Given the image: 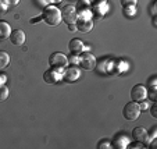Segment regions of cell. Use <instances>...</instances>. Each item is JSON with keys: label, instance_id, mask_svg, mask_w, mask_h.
<instances>
[{"label": "cell", "instance_id": "6da1fadb", "mask_svg": "<svg viewBox=\"0 0 157 149\" xmlns=\"http://www.w3.org/2000/svg\"><path fill=\"white\" fill-rule=\"evenodd\" d=\"M40 17L48 25L56 27V25L60 24V21H61V10H59L56 6H48L43 9Z\"/></svg>", "mask_w": 157, "mask_h": 149}, {"label": "cell", "instance_id": "7a4b0ae2", "mask_svg": "<svg viewBox=\"0 0 157 149\" xmlns=\"http://www.w3.org/2000/svg\"><path fill=\"white\" fill-rule=\"evenodd\" d=\"M49 66H50V69L54 70H64L68 66V57L64 53L56 52V53L50 54V57H49Z\"/></svg>", "mask_w": 157, "mask_h": 149}, {"label": "cell", "instance_id": "3957f363", "mask_svg": "<svg viewBox=\"0 0 157 149\" xmlns=\"http://www.w3.org/2000/svg\"><path fill=\"white\" fill-rule=\"evenodd\" d=\"M122 116L124 119H127L128 121H135L138 117L140 116V108L138 102H128L122 109Z\"/></svg>", "mask_w": 157, "mask_h": 149}, {"label": "cell", "instance_id": "277c9868", "mask_svg": "<svg viewBox=\"0 0 157 149\" xmlns=\"http://www.w3.org/2000/svg\"><path fill=\"white\" fill-rule=\"evenodd\" d=\"M78 64L82 67L83 70H93L96 67V59L92 53H81L78 54Z\"/></svg>", "mask_w": 157, "mask_h": 149}, {"label": "cell", "instance_id": "5b68a950", "mask_svg": "<svg viewBox=\"0 0 157 149\" xmlns=\"http://www.w3.org/2000/svg\"><path fill=\"white\" fill-rule=\"evenodd\" d=\"M61 20H64V22H67V25L75 24L78 20V11L75 9V6H65L61 10Z\"/></svg>", "mask_w": 157, "mask_h": 149}, {"label": "cell", "instance_id": "8992f818", "mask_svg": "<svg viewBox=\"0 0 157 149\" xmlns=\"http://www.w3.org/2000/svg\"><path fill=\"white\" fill-rule=\"evenodd\" d=\"M147 98V88L145 85H135L131 89V99L133 102H142Z\"/></svg>", "mask_w": 157, "mask_h": 149}, {"label": "cell", "instance_id": "52a82bcc", "mask_svg": "<svg viewBox=\"0 0 157 149\" xmlns=\"http://www.w3.org/2000/svg\"><path fill=\"white\" fill-rule=\"evenodd\" d=\"M63 80V73L61 70H54L49 69L48 71L43 73V81L48 84H57L59 81Z\"/></svg>", "mask_w": 157, "mask_h": 149}, {"label": "cell", "instance_id": "ba28073f", "mask_svg": "<svg viewBox=\"0 0 157 149\" xmlns=\"http://www.w3.org/2000/svg\"><path fill=\"white\" fill-rule=\"evenodd\" d=\"M81 78V71L78 67H70V69H65L63 73V80L67 81V82H75Z\"/></svg>", "mask_w": 157, "mask_h": 149}, {"label": "cell", "instance_id": "9c48e42d", "mask_svg": "<svg viewBox=\"0 0 157 149\" xmlns=\"http://www.w3.org/2000/svg\"><path fill=\"white\" fill-rule=\"evenodd\" d=\"M10 42H11L13 45L15 46H21L25 43V39H27V36H25V32L21 29H14L11 31V33H10L9 36Z\"/></svg>", "mask_w": 157, "mask_h": 149}, {"label": "cell", "instance_id": "30bf717a", "mask_svg": "<svg viewBox=\"0 0 157 149\" xmlns=\"http://www.w3.org/2000/svg\"><path fill=\"white\" fill-rule=\"evenodd\" d=\"M75 27H77L78 31L81 32H90V29L93 28V21L92 18H83V17H79L75 22Z\"/></svg>", "mask_w": 157, "mask_h": 149}, {"label": "cell", "instance_id": "8fae6325", "mask_svg": "<svg viewBox=\"0 0 157 149\" xmlns=\"http://www.w3.org/2000/svg\"><path fill=\"white\" fill-rule=\"evenodd\" d=\"M132 137H133V139L140 143H147V141H149L147 131L143 127H135L132 130Z\"/></svg>", "mask_w": 157, "mask_h": 149}, {"label": "cell", "instance_id": "7c38bea8", "mask_svg": "<svg viewBox=\"0 0 157 149\" xmlns=\"http://www.w3.org/2000/svg\"><path fill=\"white\" fill-rule=\"evenodd\" d=\"M68 49H70V52H71L72 54L78 56V54H81L83 50H85V45H83V42L81 41V39L74 38V39H71V41H70Z\"/></svg>", "mask_w": 157, "mask_h": 149}, {"label": "cell", "instance_id": "4fadbf2b", "mask_svg": "<svg viewBox=\"0 0 157 149\" xmlns=\"http://www.w3.org/2000/svg\"><path fill=\"white\" fill-rule=\"evenodd\" d=\"M128 145H129V139H128V137L127 135H124V134H117L116 137H114L113 142H111V146L118 148V149L127 148Z\"/></svg>", "mask_w": 157, "mask_h": 149}, {"label": "cell", "instance_id": "5bb4252c", "mask_svg": "<svg viewBox=\"0 0 157 149\" xmlns=\"http://www.w3.org/2000/svg\"><path fill=\"white\" fill-rule=\"evenodd\" d=\"M11 33V28L10 25L7 24L6 21H0V39L3 41V39H7Z\"/></svg>", "mask_w": 157, "mask_h": 149}, {"label": "cell", "instance_id": "9a60e30c", "mask_svg": "<svg viewBox=\"0 0 157 149\" xmlns=\"http://www.w3.org/2000/svg\"><path fill=\"white\" fill-rule=\"evenodd\" d=\"M9 63H10L9 53H7V52H4V50H0V70L6 69V67L9 66Z\"/></svg>", "mask_w": 157, "mask_h": 149}, {"label": "cell", "instance_id": "2e32d148", "mask_svg": "<svg viewBox=\"0 0 157 149\" xmlns=\"http://www.w3.org/2000/svg\"><path fill=\"white\" fill-rule=\"evenodd\" d=\"M9 98V89L4 85H0V102H4Z\"/></svg>", "mask_w": 157, "mask_h": 149}, {"label": "cell", "instance_id": "e0dca14e", "mask_svg": "<svg viewBox=\"0 0 157 149\" xmlns=\"http://www.w3.org/2000/svg\"><path fill=\"white\" fill-rule=\"evenodd\" d=\"M125 15L127 17H132L133 14H136V7L135 6H125Z\"/></svg>", "mask_w": 157, "mask_h": 149}, {"label": "cell", "instance_id": "ac0fdd59", "mask_svg": "<svg viewBox=\"0 0 157 149\" xmlns=\"http://www.w3.org/2000/svg\"><path fill=\"white\" fill-rule=\"evenodd\" d=\"M147 96L151 102H156V87L147 88Z\"/></svg>", "mask_w": 157, "mask_h": 149}, {"label": "cell", "instance_id": "d6986e66", "mask_svg": "<svg viewBox=\"0 0 157 149\" xmlns=\"http://www.w3.org/2000/svg\"><path fill=\"white\" fill-rule=\"evenodd\" d=\"M136 3H138V0H121L122 7H125V6H136Z\"/></svg>", "mask_w": 157, "mask_h": 149}, {"label": "cell", "instance_id": "ffe728a7", "mask_svg": "<svg viewBox=\"0 0 157 149\" xmlns=\"http://www.w3.org/2000/svg\"><path fill=\"white\" fill-rule=\"evenodd\" d=\"M3 3H6L7 6H17L20 3V0H2Z\"/></svg>", "mask_w": 157, "mask_h": 149}, {"label": "cell", "instance_id": "44dd1931", "mask_svg": "<svg viewBox=\"0 0 157 149\" xmlns=\"http://www.w3.org/2000/svg\"><path fill=\"white\" fill-rule=\"evenodd\" d=\"M150 114L154 117V119L157 117V108H156V103H154V102H153V104H151V108H150Z\"/></svg>", "mask_w": 157, "mask_h": 149}, {"label": "cell", "instance_id": "7402d4cb", "mask_svg": "<svg viewBox=\"0 0 157 149\" xmlns=\"http://www.w3.org/2000/svg\"><path fill=\"white\" fill-rule=\"evenodd\" d=\"M98 148H99V149H100V148H113V146H111V143H110V142L104 141V142H99Z\"/></svg>", "mask_w": 157, "mask_h": 149}, {"label": "cell", "instance_id": "603a6c76", "mask_svg": "<svg viewBox=\"0 0 157 149\" xmlns=\"http://www.w3.org/2000/svg\"><path fill=\"white\" fill-rule=\"evenodd\" d=\"M0 13H7V4L6 3H0Z\"/></svg>", "mask_w": 157, "mask_h": 149}, {"label": "cell", "instance_id": "cb8c5ba5", "mask_svg": "<svg viewBox=\"0 0 157 149\" xmlns=\"http://www.w3.org/2000/svg\"><path fill=\"white\" fill-rule=\"evenodd\" d=\"M154 137H156V127H153L150 131V135H149V139H154Z\"/></svg>", "mask_w": 157, "mask_h": 149}, {"label": "cell", "instance_id": "d4e9b609", "mask_svg": "<svg viewBox=\"0 0 157 149\" xmlns=\"http://www.w3.org/2000/svg\"><path fill=\"white\" fill-rule=\"evenodd\" d=\"M139 108H140V110H142V109H147V108H149V104H147V102L142 100V104H139Z\"/></svg>", "mask_w": 157, "mask_h": 149}, {"label": "cell", "instance_id": "484cf974", "mask_svg": "<svg viewBox=\"0 0 157 149\" xmlns=\"http://www.w3.org/2000/svg\"><path fill=\"white\" fill-rule=\"evenodd\" d=\"M149 85L150 87H156V77H151V80L149 81Z\"/></svg>", "mask_w": 157, "mask_h": 149}, {"label": "cell", "instance_id": "4316f807", "mask_svg": "<svg viewBox=\"0 0 157 149\" xmlns=\"http://www.w3.org/2000/svg\"><path fill=\"white\" fill-rule=\"evenodd\" d=\"M150 10H151V11H150V13H151V15L154 17V15H156V3L151 4V9H150Z\"/></svg>", "mask_w": 157, "mask_h": 149}, {"label": "cell", "instance_id": "83f0119b", "mask_svg": "<svg viewBox=\"0 0 157 149\" xmlns=\"http://www.w3.org/2000/svg\"><path fill=\"white\" fill-rule=\"evenodd\" d=\"M70 29H71V31H75V29H77V27H75V24H70Z\"/></svg>", "mask_w": 157, "mask_h": 149}, {"label": "cell", "instance_id": "f1b7e54d", "mask_svg": "<svg viewBox=\"0 0 157 149\" xmlns=\"http://www.w3.org/2000/svg\"><path fill=\"white\" fill-rule=\"evenodd\" d=\"M156 15H154V17H153V27H156Z\"/></svg>", "mask_w": 157, "mask_h": 149}, {"label": "cell", "instance_id": "f546056e", "mask_svg": "<svg viewBox=\"0 0 157 149\" xmlns=\"http://www.w3.org/2000/svg\"><path fill=\"white\" fill-rule=\"evenodd\" d=\"M100 2H106V0H98V3H100Z\"/></svg>", "mask_w": 157, "mask_h": 149}]
</instances>
